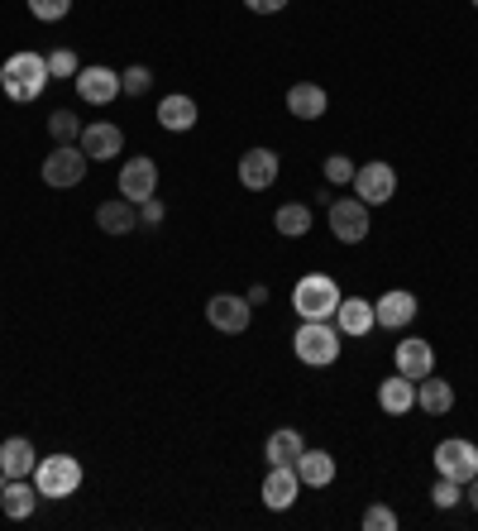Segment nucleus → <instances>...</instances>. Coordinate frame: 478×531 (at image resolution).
Returning a JSON list of instances; mask_svg holds the SVG:
<instances>
[{
    "mask_svg": "<svg viewBox=\"0 0 478 531\" xmlns=\"http://www.w3.org/2000/svg\"><path fill=\"white\" fill-rule=\"evenodd\" d=\"M397 374H407V378H416V383H421V378L426 374H435V345L431 340H402V345H397Z\"/></svg>",
    "mask_w": 478,
    "mask_h": 531,
    "instance_id": "6ab92c4d",
    "label": "nucleus"
},
{
    "mask_svg": "<svg viewBox=\"0 0 478 531\" xmlns=\"http://www.w3.org/2000/svg\"><path fill=\"white\" fill-rule=\"evenodd\" d=\"M378 407L388 412V417H407L416 407V378L407 374H392L378 383Z\"/></svg>",
    "mask_w": 478,
    "mask_h": 531,
    "instance_id": "f3484780",
    "label": "nucleus"
},
{
    "mask_svg": "<svg viewBox=\"0 0 478 531\" xmlns=\"http://www.w3.org/2000/svg\"><path fill=\"white\" fill-rule=\"evenodd\" d=\"M330 106L326 87H316V82H297V87H287V115H297V120H321Z\"/></svg>",
    "mask_w": 478,
    "mask_h": 531,
    "instance_id": "412c9836",
    "label": "nucleus"
},
{
    "mask_svg": "<svg viewBox=\"0 0 478 531\" xmlns=\"http://www.w3.org/2000/svg\"><path fill=\"white\" fill-rule=\"evenodd\" d=\"M196 101L192 96H182V91H173V96H163V101H158V125H163V130H173V134H187L196 125Z\"/></svg>",
    "mask_w": 478,
    "mask_h": 531,
    "instance_id": "5701e85b",
    "label": "nucleus"
},
{
    "mask_svg": "<svg viewBox=\"0 0 478 531\" xmlns=\"http://www.w3.org/2000/svg\"><path fill=\"white\" fill-rule=\"evenodd\" d=\"M364 531H397V512L383 508V503H373V508L364 512Z\"/></svg>",
    "mask_w": 478,
    "mask_h": 531,
    "instance_id": "72a5a7b5",
    "label": "nucleus"
},
{
    "mask_svg": "<svg viewBox=\"0 0 478 531\" xmlns=\"http://www.w3.org/2000/svg\"><path fill=\"white\" fill-rule=\"evenodd\" d=\"M278 168H283V158L273 154V149H249V154H239V187L268 192L278 182Z\"/></svg>",
    "mask_w": 478,
    "mask_h": 531,
    "instance_id": "ddd939ff",
    "label": "nucleus"
},
{
    "mask_svg": "<svg viewBox=\"0 0 478 531\" xmlns=\"http://www.w3.org/2000/svg\"><path fill=\"white\" fill-rule=\"evenodd\" d=\"M459 498H464V484H455V479H440V484L431 488V503H435L440 512H450Z\"/></svg>",
    "mask_w": 478,
    "mask_h": 531,
    "instance_id": "2f4dec72",
    "label": "nucleus"
},
{
    "mask_svg": "<svg viewBox=\"0 0 478 531\" xmlns=\"http://www.w3.org/2000/svg\"><path fill=\"white\" fill-rule=\"evenodd\" d=\"M435 474L440 479H455V484H469L478 474V445L464 441V436H450V441L435 445Z\"/></svg>",
    "mask_w": 478,
    "mask_h": 531,
    "instance_id": "39448f33",
    "label": "nucleus"
},
{
    "mask_svg": "<svg viewBox=\"0 0 478 531\" xmlns=\"http://www.w3.org/2000/svg\"><path fill=\"white\" fill-rule=\"evenodd\" d=\"M464 488H469V508L478 512V474H474V479H469V484H464Z\"/></svg>",
    "mask_w": 478,
    "mask_h": 531,
    "instance_id": "4c0bfd02",
    "label": "nucleus"
},
{
    "mask_svg": "<svg viewBox=\"0 0 478 531\" xmlns=\"http://www.w3.org/2000/svg\"><path fill=\"white\" fill-rule=\"evenodd\" d=\"M340 283L326 278V273H306L297 278V288H292V307L302 321H335V307H340Z\"/></svg>",
    "mask_w": 478,
    "mask_h": 531,
    "instance_id": "f03ea898",
    "label": "nucleus"
},
{
    "mask_svg": "<svg viewBox=\"0 0 478 531\" xmlns=\"http://www.w3.org/2000/svg\"><path fill=\"white\" fill-rule=\"evenodd\" d=\"M149 87H153V72L144 63H134L120 72V91H125V96H144Z\"/></svg>",
    "mask_w": 478,
    "mask_h": 531,
    "instance_id": "c756f323",
    "label": "nucleus"
},
{
    "mask_svg": "<svg viewBox=\"0 0 478 531\" xmlns=\"http://www.w3.org/2000/svg\"><path fill=\"white\" fill-rule=\"evenodd\" d=\"M273 230H278V235H287V240H302L306 230H311V206H302V201H287V206H278V211H273Z\"/></svg>",
    "mask_w": 478,
    "mask_h": 531,
    "instance_id": "bb28decb",
    "label": "nucleus"
},
{
    "mask_svg": "<svg viewBox=\"0 0 478 531\" xmlns=\"http://www.w3.org/2000/svg\"><path fill=\"white\" fill-rule=\"evenodd\" d=\"M34 465H39V455H34V445L24 441V436L0 441V474H5V479H29Z\"/></svg>",
    "mask_w": 478,
    "mask_h": 531,
    "instance_id": "4be33fe9",
    "label": "nucleus"
},
{
    "mask_svg": "<svg viewBox=\"0 0 478 531\" xmlns=\"http://www.w3.org/2000/svg\"><path fill=\"white\" fill-rule=\"evenodd\" d=\"M48 82H53V77H48V58H44V53H29V48H20V53H10V58L0 63V91H5L15 106L39 101Z\"/></svg>",
    "mask_w": 478,
    "mask_h": 531,
    "instance_id": "f257e3e1",
    "label": "nucleus"
},
{
    "mask_svg": "<svg viewBox=\"0 0 478 531\" xmlns=\"http://www.w3.org/2000/svg\"><path fill=\"white\" fill-rule=\"evenodd\" d=\"M34 488L44 493L48 503H58V498H72L77 488H82V479H87V469H82V460L77 455H48V460H39L34 465Z\"/></svg>",
    "mask_w": 478,
    "mask_h": 531,
    "instance_id": "7ed1b4c3",
    "label": "nucleus"
},
{
    "mask_svg": "<svg viewBox=\"0 0 478 531\" xmlns=\"http://www.w3.org/2000/svg\"><path fill=\"white\" fill-rule=\"evenodd\" d=\"M39 488H34V479H10V484L0 488V508H5V517L10 522H24V517H34V508H39Z\"/></svg>",
    "mask_w": 478,
    "mask_h": 531,
    "instance_id": "a211bd4d",
    "label": "nucleus"
},
{
    "mask_svg": "<svg viewBox=\"0 0 478 531\" xmlns=\"http://www.w3.org/2000/svg\"><path fill=\"white\" fill-rule=\"evenodd\" d=\"M163 216H168V206H163L158 197H149L144 206H139V225H144V230H153V225H163Z\"/></svg>",
    "mask_w": 478,
    "mask_h": 531,
    "instance_id": "f704fd0d",
    "label": "nucleus"
},
{
    "mask_svg": "<svg viewBox=\"0 0 478 531\" xmlns=\"http://www.w3.org/2000/svg\"><path fill=\"white\" fill-rule=\"evenodd\" d=\"M392 192H397V168L392 163L373 158V163L354 168V197L364 201V206H383V201H392Z\"/></svg>",
    "mask_w": 478,
    "mask_h": 531,
    "instance_id": "423d86ee",
    "label": "nucleus"
},
{
    "mask_svg": "<svg viewBox=\"0 0 478 531\" xmlns=\"http://www.w3.org/2000/svg\"><path fill=\"white\" fill-rule=\"evenodd\" d=\"M254 15H278V10H287V0H244Z\"/></svg>",
    "mask_w": 478,
    "mask_h": 531,
    "instance_id": "c9c22d12",
    "label": "nucleus"
},
{
    "mask_svg": "<svg viewBox=\"0 0 478 531\" xmlns=\"http://www.w3.org/2000/svg\"><path fill=\"white\" fill-rule=\"evenodd\" d=\"M206 321L225 335H244L249 331V321H254V307H249V297H235V292H216L211 302H206Z\"/></svg>",
    "mask_w": 478,
    "mask_h": 531,
    "instance_id": "6e6552de",
    "label": "nucleus"
},
{
    "mask_svg": "<svg viewBox=\"0 0 478 531\" xmlns=\"http://www.w3.org/2000/svg\"><path fill=\"white\" fill-rule=\"evenodd\" d=\"M244 297H249V307H259V302H268V288H263V283H254Z\"/></svg>",
    "mask_w": 478,
    "mask_h": 531,
    "instance_id": "e433bc0d",
    "label": "nucleus"
},
{
    "mask_svg": "<svg viewBox=\"0 0 478 531\" xmlns=\"http://www.w3.org/2000/svg\"><path fill=\"white\" fill-rule=\"evenodd\" d=\"M330 230H335V240L340 244H364L369 240V206L359 197H340V201H330Z\"/></svg>",
    "mask_w": 478,
    "mask_h": 531,
    "instance_id": "0eeeda50",
    "label": "nucleus"
},
{
    "mask_svg": "<svg viewBox=\"0 0 478 531\" xmlns=\"http://www.w3.org/2000/svg\"><path fill=\"white\" fill-rule=\"evenodd\" d=\"M77 72H82V63H77V53H72V48H53V53H48V77H53V82L77 77Z\"/></svg>",
    "mask_w": 478,
    "mask_h": 531,
    "instance_id": "c85d7f7f",
    "label": "nucleus"
},
{
    "mask_svg": "<svg viewBox=\"0 0 478 531\" xmlns=\"http://www.w3.org/2000/svg\"><path fill=\"white\" fill-rule=\"evenodd\" d=\"M416 407H421L426 417H445V412L455 407V388H450L445 378L426 374L421 383H416Z\"/></svg>",
    "mask_w": 478,
    "mask_h": 531,
    "instance_id": "393cba45",
    "label": "nucleus"
},
{
    "mask_svg": "<svg viewBox=\"0 0 478 531\" xmlns=\"http://www.w3.org/2000/svg\"><path fill=\"white\" fill-rule=\"evenodd\" d=\"M378 321H373V302L369 297H340V307H335V331L340 335H369Z\"/></svg>",
    "mask_w": 478,
    "mask_h": 531,
    "instance_id": "dca6fc26",
    "label": "nucleus"
},
{
    "mask_svg": "<svg viewBox=\"0 0 478 531\" xmlns=\"http://www.w3.org/2000/svg\"><path fill=\"white\" fill-rule=\"evenodd\" d=\"M67 10H72V0H29V15L44 20V24L67 20Z\"/></svg>",
    "mask_w": 478,
    "mask_h": 531,
    "instance_id": "7c9ffc66",
    "label": "nucleus"
},
{
    "mask_svg": "<svg viewBox=\"0 0 478 531\" xmlns=\"http://www.w3.org/2000/svg\"><path fill=\"white\" fill-rule=\"evenodd\" d=\"M48 134H53V144H72V139H82V120L72 111H53L48 115Z\"/></svg>",
    "mask_w": 478,
    "mask_h": 531,
    "instance_id": "cd10ccee",
    "label": "nucleus"
},
{
    "mask_svg": "<svg viewBox=\"0 0 478 531\" xmlns=\"http://www.w3.org/2000/svg\"><path fill=\"white\" fill-rule=\"evenodd\" d=\"M87 177V154H82V144H58L53 154L44 158V182L48 187H77Z\"/></svg>",
    "mask_w": 478,
    "mask_h": 531,
    "instance_id": "1a4fd4ad",
    "label": "nucleus"
},
{
    "mask_svg": "<svg viewBox=\"0 0 478 531\" xmlns=\"http://www.w3.org/2000/svg\"><path fill=\"white\" fill-rule=\"evenodd\" d=\"M72 87H77V96H82L87 106H110V101L120 96V72L106 63H91L72 77Z\"/></svg>",
    "mask_w": 478,
    "mask_h": 531,
    "instance_id": "9d476101",
    "label": "nucleus"
},
{
    "mask_svg": "<svg viewBox=\"0 0 478 531\" xmlns=\"http://www.w3.org/2000/svg\"><path fill=\"white\" fill-rule=\"evenodd\" d=\"M120 197L134 201V206L158 197V163L153 158H125V168H120Z\"/></svg>",
    "mask_w": 478,
    "mask_h": 531,
    "instance_id": "9b49d317",
    "label": "nucleus"
},
{
    "mask_svg": "<svg viewBox=\"0 0 478 531\" xmlns=\"http://www.w3.org/2000/svg\"><path fill=\"white\" fill-rule=\"evenodd\" d=\"M82 154L91 158V163H110L115 154H125V134H120V125H110V120H91V125H82Z\"/></svg>",
    "mask_w": 478,
    "mask_h": 531,
    "instance_id": "f8f14e48",
    "label": "nucleus"
},
{
    "mask_svg": "<svg viewBox=\"0 0 478 531\" xmlns=\"http://www.w3.org/2000/svg\"><path fill=\"white\" fill-rule=\"evenodd\" d=\"M326 182H330V187H345V182H354V163H349L345 154H330L326 158Z\"/></svg>",
    "mask_w": 478,
    "mask_h": 531,
    "instance_id": "473e14b6",
    "label": "nucleus"
},
{
    "mask_svg": "<svg viewBox=\"0 0 478 531\" xmlns=\"http://www.w3.org/2000/svg\"><path fill=\"white\" fill-rule=\"evenodd\" d=\"M373 321H378V326H388V331L412 326V321H416V297L407 288H388L378 302H373Z\"/></svg>",
    "mask_w": 478,
    "mask_h": 531,
    "instance_id": "2eb2a0df",
    "label": "nucleus"
},
{
    "mask_svg": "<svg viewBox=\"0 0 478 531\" xmlns=\"http://www.w3.org/2000/svg\"><path fill=\"white\" fill-rule=\"evenodd\" d=\"M340 340H345V335L335 331L330 321H302L297 335H292V350H297V359L311 364V369H330V364L340 359Z\"/></svg>",
    "mask_w": 478,
    "mask_h": 531,
    "instance_id": "20e7f679",
    "label": "nucleus"
},
{
    "mask_svg": "<svg viewBox=\"0 0 478 531\" xmlns=\"http://www.w3.org/2000/svg\"><path fill=\"white\" fill-rule=\"evenodd\" d=\"M297 493H302L297 469H292V465H268V479H263V508L287 512L292 503H297Z\"/></svg>",
    "mask_w": 478,
    "mask_h": 531,
    "instance_id": "4468645a",
    "label": "nucleus"
},
{
    "mask_svg": "<svg viewBox=\"0 0 478 531\" xmlns=\"http://www.w3.org/2000/svg\"><path fill=\"white\" fill-rule=\"evenodd\" d=\"M292 469H297L302 488H326L330 479H335V455H330V450H302Z\"/></svg>",
    "mask_w": 478,
    "mask_h": 531,
    "instance_id": "b1692460",
    "label": "nucleus"
},
{
    "mask_svg": "<svg viewBox=\"0 0 478 531\" xmlns=\"http://www.w3.org/2000/svg\"><path fill=\"white\" fill-rule=\"evenodd\" d=\"M96 230H106V235H130V230H139V206L125 197L101 201V206H96Z\"/></svg>",
    "mask_w": 478,
    "mask_h": 531,
    "instance_id": "aec40b11",
    "label": "nucleus"
},
{
    "mask_svg": "<svg viewBox=\"0 0 478 531\" xmlns=\"http://www.w3.org/2000/svg\"><path fill=\"white\" fill-rule=\"evenodd\" d=\"M306 450L302 431H292V426H283V431H273L268 436V445H263V460L268 465H297V455Z\"/></svg>",
    "mask_w": 478,
    "mask_h": 531,
    "instance_id": "a878e982",
    "label": "nucleus"
}]
</instances>
